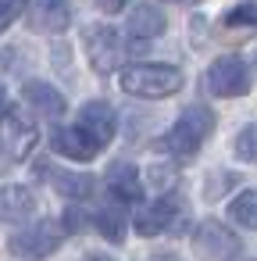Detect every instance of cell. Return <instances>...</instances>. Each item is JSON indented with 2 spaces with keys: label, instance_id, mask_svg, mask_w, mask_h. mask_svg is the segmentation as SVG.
<instances>
[{
  "label": "cell",
  "instance_id": "cell-12",
  "mask_svg": "<svg viewBox=\"0 0 257 261\" xmlns=\"http://www.w3.org/2000/svg\"><path fill=\"white\" fill-rule=\"evenodd\" d=\"M22 100H25L33 111H40L43 118H61V115L68 111L65 97H61L50 83H40V79H29V83L22 86Z\"/></svg>",
  "mask_w": 257,
  "mask_h": 261
},
{
  "label": "cell",
  "instance_id": "cell-25",
  "mask_svg": "<svg viewBox=\"0 0 257 261\" xmlns=\"http://www.w3.org/2000/svg\"><path fill=\"white\" fill-rule=\"evenodd\" d=\"M4 111H8V93H4V86H0V118H4Z\"/></svg>",
  "mask_w": 257,
  "mask_h": 261
},
{
  "label": "cell",
  "instance_id": "cell-2",
  "mask_svg": "<svg viewBox=\"0 0 257 261\" xmlns=\"http://www.w3.org/2000/svg\"><path fill=\"white\" fill-rule=\"evenodd\" d=\"M214 133V111L204 104H193L179 115V122L172 125V133L164 136V147L179 158H189L204 147V140Z\"/></svg>",
  "mask_w": 257,
  "mask_h": 261
},
{
  "label": "cell",
  "instance_id": "cell-11",
  "mask_svg": "<svg viewBox=\"0 0 257 261\" xmlns=\"http://www.w3.org/2000/svg\"><path fill=\"white\" fill-rule=\"evenodd\" d=\"M25 18L33 33H65L72 22V11L68 4H58V0H36L25 8Z\"/></svg>",
  "mask_w": 257,
  "mask_h": 261
},
{
  "label": "cell",
  "instance_id": "cell-9",
  "mask_svg": "<svg viewBox=\"0 0 257 261\" xmlns=\"http://www.w3.org/2000/svg\"><path fill=\"white\" fill-rule=\"evenodd\" d=\"M79 133H86L97 147H104L111 136H115V111L104 104V100H90V104H82V111H79V125H75Z\"/></svg>",
  "mask_w": 257,
  "mask_h": 261
},
{
  "label": "cell",
  "instance_id": "cell-24",
  "mask_svg": "<svg viewBox=\"0 0 257 261\" xmlns=\"http://www.w3.org/2000/svg\"><path fill=\"white\" fill-rule=\"evenodd\" d=\"M147 261H179V257H175V254H150Z\"/></svg>",
  "mask_w": 257,
  "mask_h": 261
},
{
  "label": "cell",
  "instance_id": "cell-14",
  "mask_svg": "<svg viewBox=\"0 0 257 261\" xmlns=\"http://www.w3.org/2000/svg\"><path fill=\"white\" fill-rule=\"evenodd\" d=\"M36 211V197L29 186H4L0 190V222H29V215Z\"/></svg>",
  "mask_w": 257,
  "mask_h": 261
},
{
  "label": "cell",
  "instance_id": "cell-16",
  "mask_svg": "<svg viewBox=\"0 0 257 261\" xmlns=\"http://www.w3.org/2000/svg\"><path fill=\"white\" fill-rule=\"evenodd\" d=\"M47 179H50V186H54L61 197H72V200H86V197L93 193V179H90V175L54 172V175H47Z\"/></svg>",
  "mask_w": 257,
  "mask_h": 261
},
{
  "label": "cell",
  "instance_id": "cell-20",
  "mask_svg": "<svg viewBox=\"0 0 257 261\" xmlns=\"http://www.w3.org/2000/svg\"><path fill=\"white\" fill-rule=\"evenodd\" d=\"M225 25L229 29H250V25H257V8L253 4H239L232 11H225Z\"/></svg>",
  "mask_w": 257,
  "mask_h": 261
},
{
  "label": "cell",
  "instance_id": "cell-3",
  "mask_svg": "<svg viewBox=\"0 0 257 261\" xmlns=\"http://www.w3.org/2000/svg\"><path fill=\"white\" fill-rule=\"evenodd\" d=\"M186 225H189V204L182 197H175V193L157 197L154 204H147L136 215V232L139 236H161V232L179 236Z\"/></svg>",
  "mask_w": 257,
  "mask_h": 261
},
{
  "label": "cell",
  "instance_id": "cell-4",
  "mask_svg": "<svg viewBox=\"0 0 257 261\" xmlns=\"http://www.w3.org/2000/svg\"><path fill=\"white\" fill-rule=\"evenodd\" d=\"M58 243H61V225L54 218H40L36 225L15 232L8 240V250L15 257H22V261H43V257H50L58 250Z\"/></svg>",
  "mask_w": 257,
  "mask_h": 261
},
{
  "label": "cell",
  "instance_id": "cell-1",
  "mask_svg": "<svg viewBox=\"0 0 257 261\" xmlns=\"http://www.w3.org/2000/svg\"><path fill=\"white\" fill-rule=\"evenodd\" d=\"M122 90L132 93V97L161 100V97H172V93L182 90V72L172 68V65H150V61H139V65L122 68Z\"/></svg>",
  "mask_w": 257,
  "mask_h": 261
},
{
  "label": "cell",
  "instance_id": "cell-8",
  "mask_svg": "<svg viewBox=\"0 0 257 261\" xmlns=\"http://www.w3.org/2000/svg\"><path fill=\"white\" fill-rule=\"evenodd\" d=\"M86 54H90L93 72H100V75L115 72L118 61H122V40H118V33L111 25H93L86 33Z\"/></svg>",
  "mask_w": 257,
  "mask_h": 261
},
{
  "label": "cell",
  "instance_id": "cell-7",
  "mask_svg": "<svg viewBox=\"0 0 257 261\" xmlns=\"http://www.w3.org/2000/svg\"><path fill=\"white\" fill-rule=\"evenodd\" d=\"M204 83H207V90L214 97H243L250 90V72H246V65L239 58H218L207 68Z\"/></svg>",
  "mask_w": 257,
  "mask_h": 261
},
{
  "label": "cell",
  "instance_id": "cell-23",
  "mask_svg": "<svg viewBox=\"0 0 257 261\" xmlns=\"http://www.w3.org/2000/svg\"><path fill=\"white\" fill-rule=\"evenodd\" d=\"M82 261H115V257H111V254H86Z\"/></svg>",
  "mask_w": 257,
  "mask_h": 261
},
{
  "label": "cell",
  "instance_id": "cell-19",
  "mask_svg": "<svg viewBox=\"0 0 257 261\" xmlns=\"http://www.w3.org/2000/svg\"><path fill=\"white\" fill-rule=\"evenodd\" d=\"M236 158L239 161H250V165H257V122L253 125H246V129H239V136H236Z\"/></svg>",
  "mask_w": 257,
  "mask_h": 261
},
{
  "label": "cell",
  "instance_id": "cell-10",
  "mask_svg": "<svg viewBox=\"0 0 257 261\" xmlns=\"http://www.w3.org/2000/svg\"><path fill=\"white\" fill-rule=\"evenodd\" d=\"M104 186L107 193L118 200V204H132L143 197V179H139V168H132L129 161H115L104 175Z\"/></svg>",
  "mask_w": 257,
  "mask_h": 261
},
{
  "label": "cell",
  "instance_id": "cell-5",
  "mask_svg": "<svg viewBox=\"0 0 257 261\" xmlns=\"http://www.w3.org/2000/svg\"><path fill=\"white\" fill-rule=\"evenodd\" d=\"M36 147V122L18 111V108H8L4 118H0V154L8 161H25Z\"/></svg>",
  "mask_w": 257,
  "mask_h": 261
},
{
  "label": "cell",
  "instance_id": "cell-15",
  "mask_svg": "<svg viewBox=\"0 0 257 261\" xmlns=\"http://www.w3.org/2000/svg\"><path fill=\"white\" fill-rule=\"evenodd\" d=\"M164 25H168V22H164V11H161L157 4H136V8L129 11V33H132V43L161 36Z\"/></svg>",
  "mask_w": 257,
  "mask_h": 261
},
{
  "label": "cell",
  "instance_id": "cell-27",
  "mask_svg": "<svg viewBox=\"0 0 257 261\" xmlns=\"http://www.w3.org/2000/svg\"><path fill=\"white\" fill-rule=\"evenodd\" d=\"M253 61H257V58H253Z\"/></svg>",
  "mask_w": 257,
  "mask_h": 261
},
{
  "label": "cell",
  "instance_id": "cell-26",
  "mask_svg": "<svg viewBox=\"0 0 257 261\" xmlns=\"http://www.w3.org/2000/svg\"><path fill=\"white\" fill-rule=\"evenodd\" d=\"M239 261H250V257H239Z\"/></svg>",
  "mask_w": 257,
  "mask_h": 261
},
{
  "label": "cell",
  "instance_id": "cell-21",
  "mask_svg": "<svg viewBox=\"0 0 257 261\" xmlns=\"http://www.w3.org/2000/svg\"><path fill=\"white\" fill-rule=\"evenodd\" d=\"M22 11H25V8H22V4H15V0H0V33H4V29H8Z\"/></svg>",
  "mask_w": 257,
  "mask_h": 261
},
{
  "label": "cell",
  "instance_id": "cell-18",
  "mask_svg": "<svg viewBox=\"0 0 257 261\" xmlns=\"http://www.w3.org/2000/svg\"><path fill=\"white\" fill-rule=\"evenodd\" d=\"M97 229H100L104 240L122 243V240H125V215H122V207H104V211L97 215Z\"/></svg>",
  "mask_w": 257,
  "mask_h": 261
},
{
  "label": "cell",
  "instance_id": "cell-22",
  "mask_svg": "<svg viewBox=\"0 0 257 261\" xmlns=\"http://www.w3.org/2000/svg\"><path fill=\"white\" fill-rule=\"evenodd\" d=\"M97 8H100V11H107V15H118V11H125V4H122V0H100Z\"/></svg>",
  "mask_w": 257,
  "mask_h": 261
},
{
  "label": "cell",
  "instance_id": "cell-6",
  "mask_svg": "<svg viewBox=\"0 0 257 261\" xmlns=\"http://www.w3.org/2000/svg\"><path fill=\"white\" fill-rule=\"evenodd\" d=\"M193 250H196L200 261H236L243 247H239V236H236L229 225L207 218V222H200L196 232H193Z\"/></svg>",
  "mask_w": 257,
  "mask_h": 261
},
{
  "label": "cell",
  "instance_id": "cell-17",
  "mask_svg": "<svg viewBox=\"0 0 257 261\" xmlns=\"http://www.w3.org/2000/svg\"><path fill=\"white\" fill-rule=\"evenodd\" d=\"M229 218H232L236 225L257 229V190H243V193L229 204Z\"/></svg>",
  "mask_w": 257,
  "mask_h": 261
},
{
  "label": "cell",
  "instance_id": "cell-13",
  "mask_svg": "<svg viewBox=\"0 0 257 261\" xmlns=\"http://www.w3.org/2000/svg\"><path fill=\"white\" fill-rule=\"evenodd\" d=\"M50 147L58 154H65V158H72V161H93L100 154V147L86 133H79V129H58V125L50 133Z\"/></svg>",
  "mask_w": 257,
  "mask_h": 261
}]
</instances>
